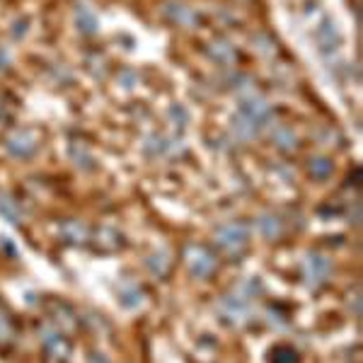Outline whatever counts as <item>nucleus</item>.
I'll return each instance as SVG.
<instances>
[{
    "label": "nucleus",
    "mask_w": 363,
    "mask_h": 363,
    "mask_svg": "<svg viewBox=\"0 0 363 363\" xmlns=\"http://www.w3.org/2000/svg\"><path fill=\"white\" fill-rule=\"evenodd\" d=\"M186 259H189V267H191V272H194L196 277H208V274L213 272V267H216L213 257H211L203 247H189Z\"/></svg>",
    "instance_id": "nucleus-1"
},
{
    "label": "nucleus",
    "mask_w": 363,
    "mask_h": 363,
    "mask_svg": "<svg viewBox=\"0 0 363 363\" xmlns=\"http://www.w3.org/2000/svg\"><path fill=\"white\" fill-rule=\"evenodd\" d=\"M218 238H220V245H225V247H235V245L245 242L247 233H245L242 225H228L218 233Z\"/></svg>",
    "instance_id": "nucleus-2"
},
{
    "label": "nucleus",
    "mask_w": 363,
    "mask_h": 363,
    "mask_svg": "<svg viewBox=\"0 0 363 363\" xmlns=\"http://www.w3.org/2000/svg\"><path fill=\"white\" fill-rule=\"evenodd\" d=\"M272 363H298V354L291 347H277L272 349Z\"/></svg>",
    "instance_id": "nucleus-3"
},
{
    "label": "nucleus",
    "mask_w": 363,
    "mask_h": 363,
    "mask_svg": "<svg viewBox=\"0 0 363 363\" xmlns=\"http://www.w3.org/2000/svg\"><path fill=\"white\" fill-rule=\"evenodd\" d=\"M310 169H313V174H318V177H327V174H330V169H332V165L327 160H313Z\"/></svg>",
    "instance_id": "nucleus-4"
},
{
    "label": "nucleus",
    "mask_w": 363,
    "mask_h": 363,
    "mask_svg": "<svg viewBox=\"0 0 363 363\" xmlns=\"http://www.w3.org/2000/svg\"><path fill=\"white\" fill-rule=\"evenodd\" d=\"M10 322H8V315L3 313V308H0V339H10Z\"/></svg>",
    "instance_id": "nucleus-5"
}]
</instances>
